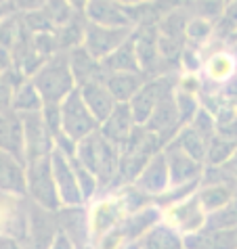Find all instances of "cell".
I'll return each mask as SVG.
<instances>
[{"mask_svg": "<svg viewBox=\"0 0 237 249\" xmlns=\"http://www.w3.org/2000/svg\"><path fill=\"white\" fill-rule=\"evenodd\" d=\"M76 157L99 178L103 193L116 186L118 176H120L122 147H118L116 142H111L109 138L103 136L101 130L78 142Z\"/></svg>", "mask_w": 237, "mask_h": 249, "instance_id": "6da1fadb", "label": "cell"}, {"mask_svg": "<svg viewBox=\"0 0 237 249\" xmlns=\"http://www.w3.org/2000/svg\"><path fill=\"white\" fill-rule=\"evenodd\" d=\"M32 82L42 94L44 103H63L74 90H78L69 53H55L44 59L42 65L32 73Z\"/></svg>", "mask_w": 237, "mask_h": 249, "instance_id": "7a4b0ae2", "label": "cell"}, {"mask_svg": "<svg viewBox=\"0 0 237 249\" xmlns=\"http://www.w3.org/2000/svg\"><path fill=\"white\" fill-rule=\"evenodd\" d=\"M27 199L48 212L63 210V201L53 174L51 155L27 161Z\"/></svg>", "mask_w": 237, "mask_h": 249, "instance_id": "3957f363", "label": "cell"}, {"mask_svg": "<svg viewBox=\"0 0 237 249\" xmlns=\"http://www.w3.org/2000/svg\"><path fill=\"white\" fill-rule=\"evenodd\" d=\"M61 115H63V134L76 142L99 132V128H101V122L90 111V107L82 99L80 90H74L61 103Z\"/></svg>", "mask_w": 237, "mask_h": 249, "instance_id": "277c9868", "label": "cell"}, {"mask_svg": "<svg viewBox=\"0 0 237 249\" xmlns=\"http://www.w3.org/2000/svg\"><path fill=\"white\" fill-rule=\"evenodd\" d=\"M208 218H210V213L201 205L198 191L177 203H170L168 207H164V222H168L172 228H177L183 237L199 232L201 228H206Z\"/></svg>", "mask_w": 237, "mask_h": 249, "instance_id": "5b68a950", "label": "cell"}, {"mask_svg": "<svg viewBox=\"0 0 237 249\" xmlns=\"http://www.w3.org/2000/svg\"><path fill=\"white\" fill-rule=\"evenodd\" d=\"M137 27H109V25H99L86 19V30H84V42L82 46L86 51L103 61L109 57L114 51H118L128 38L135 36Z\"/></svg>", "mask_w": 237, "mask_h": 249, "instance_id": "8992f818", "label": "cell"}, {"mask_svg": "<svg viewBox=\"0 0 237 249\" xmlns=\"http://www.w3.org/2000/svg\"><path fill=\"white\" fill-rule=\"evenodd\" d=\"M143 128H147L149 132L156 134L159 141L164 142V147L177 136V132L183 128V120H180L178 105H177V86L170 88V90L159 99L158 107L153 109L151 117L147 120V124H145Z\"/></svg>", "mask_w": 237, "mask_h": 249, "instance_id": "52a82bcc", "label": "cell"}, {"mask_svg": "<svg viewBox=\"0 0 237 249\" xmlns=\"http://www.w3.org/2000/svg\"><path fill=\"white\" fill-rule=\"evenodd\" d=\"M204 53H206V65H204V73H201L204 88H220L237 75V57L229 51L225 42L208 46Z\"/></svg>", "mask_w": 237, "mask_h": 249, "instance_id": "ba28073f", "label": "cell"}, {"mask_svg": "<svg viewBox=\"0 0 237 249\" xmlns=\"http://www.w3.org/2000/svg\"><path fill=\"white\" fill-rule=\"evenodd\" d=\"M166 159L170 168V182L172 189H185V186H199L206 172V163L198 161L189 153H185L178 144L168 142L164 147Z\"/></svg>", "mask_w": 237, "mask_h": 249, "instance_id": "9c48e42d", "label": "cell"}, {"mask_svg": "<svg viewBox=\"0 0 237 249\" xmlns=\"http://www.w3.org/2000/svg\"><path fill=\"white\" fill-rule=\"evenodd\" d=\"M180 73H168V75H159V78H149L143 84V88L135 94V99L130 101V109L135 113V120L138 126H145L147 120L151 117L153 109L158 107L159 99L177 86Z\"/></svg>", "mask_w": 237, "mask_h": 249, "instance_id": "30bf717a", "label": "cell"}, {"mask_svg": "<svg viewBox=\"0 0 237 249\" xmlns=\"http://www.w3.org/2000/svg\"><path fill=\"white\" fill-rule=\"evenodd\" d=\"M124 218H126V210L116 197V193H109L107 197H97L88 205V224L93 241H99L103 234L114 231Z\"/></svg>", "mask_w": 237, "mask_h": 249, "instance_id": "8fae6325", "label": "cell"}, {"mask_svg": "<svg viewBox=\"0 0 237 249\" xmlns=\"http://www.w3.org/2000/svg\"><path fill=\"white\" fill-rule=\"evenodd\" d=\"M51 163H53L55 182H57L63 207L86 205L84 195H82V189H80V182H78V176H76V170H74V163H72V157L55 147L53 155H51Z\"/></svg>", "mask_w": 237, "mask_h": 249, "instance_id": "7c38bea8", "label": "cell"}, {"mask_svg": "<svg viewBox=\"0 0 237 249\" xmlns=\"http://www.w3.org/2000/svg\"><path fill=\"white\" fill-rule=\"evenodd\" d=\"M143 195H147L151 201H158L162 195H166L172 189L170 182V168H168V159H166V153L159 151L156 153L149 163L141 170V174L137 176V180L132 182Z\"/></svg>", "mask_w": 237, "mask_h": 249, "instance_id": "4fadbf2b", "label": "cell"}, {"mask_svg": "<svg viewBox=\"0 0 237 249\" xmlns=\"http://www.w3.org/2000/svg\"><path fill=\"white\" fill-rule=\"evenodd\" d=\"M84 17L93 23L109 27H137L135 6L122 4L118 0H88Z\"/></svg>", "mask_w": 237, "mask_h": 249, "instance_id": "5bb4252c", "label": "cell"}, {"mask_svg": "<svg viewBox=\"0 0 237 249\" xmlns=\"http://www.w3.org/2000/svg\"><path fill=\"white\" fill-rule=\"evenodd\" d=\"M21 117H23V128H25V157H27V161L53 155L55 147H57V138L53 136L51 128L46 126L42 111L21 115Z\"/></svg>", "mask_w": 237, "mask_h": 249, "instance_id": "9a60e30c", "label": "cell"}, {"mask_svg": "<svg viewBox=\"0 0 237 249\" xmlns=\"http://www.w3.org/2000/svg\"><path fill=\"white\" fill-rule=\"evenodd\" d=\"M0 147L2 153L19 157L27 161L25 157V128L23 117L11 107H2V117H0Z\"/></svg>", "mask_w": 237, "mask_h": 249, "instance_id": "2e32d148", "label": "cell"}, {"mask_svg": "<svg viewBox=\"0 0 237 249\" xmlns=\"http://www.w3.org/2000/svg\"><path fill=\"white\" fill-rule=\"evenodd\" d=\"M138 124L135 120V113L130 109V103H118V107L111 111V115L101 124V134L116 142L118 147H126L128 141L135 136Z\"/></svg>", "mask_w": 237, "mask_h": 249, "instance_id": "e0dca14e", "label": "cell"}, {"mask_svg": "<svg viewBox=\"0 0 237 249\" xmlns=\"http://www.w3.org/2000/svg\"><path fill=\"white\" fill-rule=\"evenodd\" d=\"M0 186L2 195L27 197V161L0 153Z\"/></svg>", "mask_w": 237, "mask_h": 249, "instance_id": "ac0fdd59", "label": "cell"}, {"mask_svg": "<svg viewBox=\"0 0 237 249\" xmlns=\"http://www.w3.org/2000/svg\"><path fill=\"white\" fill-rule=\"evenodd\" d=\"M185 249H237V226H206L187 234Z\"/></svg>", "mask_w": 237, "mask_h": 249, "instance_id": "d6986e66", "label": "cell"}, {"mask_svg": "<svg viewBox=\"0 0 237 249\" xmlns=\"http://www.w3.org/2000/svg\"><path fill=\"white\" fill-rule=\"evenodd\" d=\"M78 90L82 94V99L86 101V105L90 107V111L95 113V117L101 124L105 122L111 115V111L118 107L116 96L111 94L105 80H95V82H88V84H82Z\"/></svg>", "mask_w": 237, "mask_h": 249, "instance_id": "ffe728a7", "label": "cell"}, {"mask_svg": "<svg viewBox=\"0 0 237 249\" xmlns=\"http://www.w3.org/2000/svg\"><path fill=\"white\" fill-rule=\"evenodd\" d=\"M101 63H103V69H105V75L107 73H141L143 67H141V59H138L135 36L128 38L118 51H114Z\"/></svg>", "mask_w": 237, "mask_h": 249, "instance_id": "44dd1931", "label": "cell"}, {"mask_svg": "<svg viewBox=\"0 0 237 249\" xmlns=\"http://www.w3.org/2000/svg\"><path fill=\"white\" fill-rule=\"evenodd\" d=\"M44 105L46 103L42 99V94L38 92L36 84L32 82V78H23L15 86V90H13L9 105H4V107H11L19 115H30V113H40L44 109Z\"/></svg>", "mask_w": 237, "mask_h": 249, "instance_id": "7402d4cb", "label": "cell"}, {"mask_svg": "<svg viewBox=\"0 0 237 249\" xmlns=\"http://www.w3.org/2000/svg\"><path fill=\"white\" fill-rule=\"evenodd\" d=\"M69 61H72L74 75H76V80H78V88L82 84H88V82H95V80H105L103 63L97 57H93L84 46L72 48V51H69Z\"/></svg>", "mask_w": 237, "mask_h": 249, "instance_id": "603a6c76", "label": "cell"}, {"mask_svg": "<svg viewBox=\"0 0 237 249\" xmlns=\"http://www.w3.org/2000/svg\"><path fill=\"white\" fill-rule=\"evenodd\" d=\"M147 80L149 78L143 71L141 73H107L105 75V84L111 90V94L116 96L118 103H130Z\"/></svg>", "mask_w": 237, "mask_h": 249, "instance_id": "cb8c5ba5", "label": "cell"}, {"mask_svg": "<svg viewBox=\"0 0 237 249\" xmlns=\"http://www.w3.org/2000/svg\"><path fill=\"white\" fill-rule=\"evenodd\" d=\"M143 249H185V237L168 222H159L141 237Z\"/></svg>", "mask_w": 237, "mask_h": 249, "instance_id": "d4e9b609", "label": "cell"}, {"mask_svg": "<svg viewBox=\"0 0 237 249\" xmlns=\"http://www.w3.org/2000/svg\"><path fill=\"white\" fill-rule=\"evenodd\" d=\"M170 142L178 144L185 153H189L191 157L198 159V161L206 163V159H208V142L210 141H208L206 136H201L198 130L191 126V124H187V126L180 128L177 132V136H174Z\"/></svg>", "mask_w": 237, "mask_h": 249, "instance_id": "484cf974", "label": "cell"}, {"mask_svg": "<svg viewBox=\"0 0 237 249\" xmlns=\"http://www.w3.org/2000/svg\"><path fill=\"white\" fill-rule=\"evenodd\" d=\"M214 38H216V21L206 19V17H198V15L189 17V23H187V42L206 51Z\"/></svg>", "mask_w": 237, "mask_h": 249, "instance_id": "4316f807", "label": "cell"}, {"mask_svg": "<svg viewBox=\"0 0 237 249\" xmlns=\"http://www.w3.org/2000/svg\"><path fill=\"white\" fill-rule=\"evenodd\" d=\"M237 149V141H233V138L229 136H222L216 132L210 142H208V159H206V165H222L227 163L229 159L233 157Z\"/></svg>", "mask_w": 237, "mask_h": 249, "instance_id": "83f0119b", "label": "cell"}, {"mask_svg": "<svg viewBox=\"0 0 237 249\" xmlns=\"http://www.w3.org/2000/svg\"><path fill=\"white\" fill-rule=\"evenodd\" d=\"M237 34V0H229L225 13L216 21V38L227 42Z\"/></svg>", "mask_w": 237, "mask_h": 249, "instance_id": "f1b7e54d", "label": "cell"}, {"mask_svg": "<svg viewBox=\"0 0 237 249\" xmlns=\"http://www.w3.org/2000/svg\"><path fill=\"white\" fill-rule=\"evenodd\" d=\"M51 0H9L2 4V17L4 15H30V13L42 11Z\"/></svg>", "mask_w": 237, "mask_h": 249, "instance_id": "f546056e", "label": "cell"}, {"mask_svg": "<svg viewBox=\"0 0 237 249\" xmlns=\"http://www.w3.org/2000/svg\"><path fill=\"white\" fill-rule=\"evenodd\" d=\"M208 226H237V197L233 199L231 203H227L222 210L210 213L208 218Z\"/></svg>", "mask_w": 237, "mask_h": 249, "instance_id": "4dcf8cb0", "label": "cell"}, {"mask_svg": "<svg viewBox=\"0 0 237 249\" xmlns=\"http://www.w3.org/2000/svg\"><path fill=\"white\" fill-rule=\"evenodd\" d=\"M191 126L198 130L201 136H206L208 141H210V138L216 134V117H214L212 111H208V109L201 105V109H199V111L195 113V117H193Z\"/></svg>", "mask_w": 237, "mask_h": 249, "instance_id": "1f68e13d", "label": "cell"}, {"mask_svg": "<svg viewBox=\"0 0 237 249\" xmlns=\"http://www.w3.org/2000/svg\"><path fill=\"white\" fill-rule=\"evenodd\" d=\"M42 117L46 122V126L51 128V132L55 138H59L63 134V115H61V103H46L42 109Z\"/></svg>", "mask_w": 237, "mask_h": 249, "instance_id": "d6a6232c", "label": "cell"}, {"mask_svg": "<svg viewBox=\"0 0 237 249\" xmlns=\"http://www.w3.org/2000/svg\"><path fill=\"white\" fill-rule=\"evenodd\" d=\"M51 249H76V245H74V241L69 239L63 231H59L57 237H55V241H53Z\"/></svg>", "mask_w": 237, "mask_h": 249, "instance_id": "836d02e7", "label": "cell"}, {"mask_svg": "<svg viewBox=\"0 0 237 249\" xmlns=\"http://www.w3.org/2000/svg\"><path fill=\"white\" fill-rule=\"evenodd\" d=\"M0 249H25V245L21 243V241H17V239H13V237H4V234H2Z\"/></svg>", "mask_w": 237, "mask_h": 249, "instance_id": "e575fe53", "label": "cell"}, {"mask_svg": "<svg viewBox=\"0 0 237 249\" xmlns=\"http://www.w3.org/2000/svg\"><path fill=\"white\" fill-rule=\"evenodd\" d=\"M122 4H130V6H137V4H147V2H156V0H118Z\"/></svg>", "mask_w": 237, "mask_h": 249, "instance_id": "d590c367", "label": "cell"}, {"mask_svg": "<svg viewBox=\"0 0 237 249\" xmlns=\"http://www.w3.org/2000/svg\"><path fill=\"white\" fill-rule=\"evenodd\" d=\"M227 165H229V168L233 170V174H237V149H235L233 157H231V159H229V161H227Z\"/></svg>", "mask_w": 237, "mask_h": 249, "instance_id": "8d00e7d4", "label": "cell"}, {"mask_svg": "<svg viewBox=\"0 0 237 249\" xmlns=\"http://www.w3.org/2000/svg\"><path fill=\"white\" fill-rule=\"evenodd\" d=\"M124 249H143V243H141V239H137V241H130V243L124 247Z\"/></svg>", "mask_w": 237, "mask_h": 249, "instance_id": "74e56055", "label": "cell"}]
</instances>
